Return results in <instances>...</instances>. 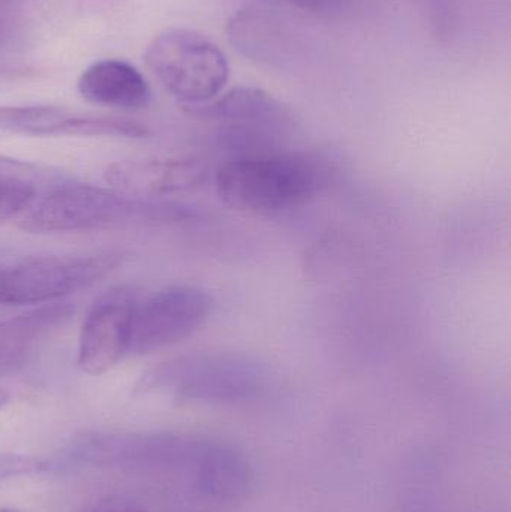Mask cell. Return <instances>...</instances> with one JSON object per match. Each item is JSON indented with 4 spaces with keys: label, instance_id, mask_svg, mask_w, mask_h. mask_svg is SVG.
Masks as SVG:
<instances>
[{
    "label": "cell",
    "instance_id": "obj_1",
    "mask_svg": "<svg viewBox=\"0 0 511 512\" xmlns=\"http://www.w3.org/2000/svg\"><path fill=\"white\" fill-rule=\"evenodd\" d=\"M189 216V210L179 204L132 197L113 188L54 180L18 218V227L32 234L87 233L180 221Z\"/></svg>",
    "mask_w": 511,
    "mask_h": 512
},
{
    "label": "cell",
    "instance_id": "obj_4",
    "mask_svg": "<svg viewBox=\"0 0 511 512\" xmlns=\"http://www.w3.org/2000/svg\"><path fill=\"white\" fill-rule=\"evenodd\" d=\"M209 439L173 432H86L63 459L71 465L128 471L195 468Z\"/></svg>",
    "mask_w": 511,
    "mask_h": 512
},
{
    "label": "cell",
    "instance_id": "obj_13",
    "mask_svg": "<svg viewBox=\"0 0 511 512\" xmlns=\"http://www.w3.org/2000/svg\"><path fill=\"white\" fill-rule=\"evenodd\" d=\"M198 119L219 125L261 126L284 132L291 125L290 111L270 93L257 87L239 86L206 104L186 107Z\"/></svg>",
    "mask_w": 511,
    "mask_h": 512
},
{
    "label": "cell",
    "instance_id": "obj_15",
    "mask_svg": "<svg viewBox=\"0 0 511 512\" xmlns=\"http://www.w3.org/2000/svg\"><path fill=\"white\" fill-rule=\"evenodd\" d=\"M228 38L234 48L255 62L284 65L290 57V44L284 29L255 9H243L231 17Z\"/></svg>",
    "mask_w": 511,
    "mask_h": 512
},
{
    "label": "cell",
    "instance_id": "obj_11",
    "mask_svg": "<svg viewBox=\"0 0 511 512\" xmlns=\"http://www.w3.org/2000/svg\"><path fill=\"white\" fill-rule=\"evenodd\" d=\"M78 92L90 104L128 111L144 110L153 98L144 75L119 59L98 60L87 66L78 78Z\"/></svg>",
    "mask_w": 511,
    "mask_h": 512
},
{
    "label": "cell",
    "instance_id": "obj_21",
    "mask_svg": "<svg viewBox=\"0 0 511 512\" xmlns=\"http://www.w3.org/2000/svg\"><path fill=\"white\" fill-rule=\"evenodd\" d=\"M17 2V0H0V5L3 6H11L12 3Z\"/></svg>",
    "mask_w": 511,
    "mask_h": 512
},
{
    "label": "cell",
    "instance_id": "obj_6",
    "mask_svg": "<svg viewBox=\"0 0 511 512\" xmlns=\"http://www.w3.org/2000/svg\"><path fill=\"white\" fill-rule=\"evenodd\" d=\"M120 262L122 255L104 252L30 256L0 265V306L59 303L107 277Z\"/></svg>",
    "mask_w": 511,
    "mask_h": 512
},
{
    "label": "cell",
    "instance_id": "obj_18",
    "mask_svg": "<svg viewBox=\"0 0 511 512\" xmlns=\"http://www.w3.org/2000/svg\"><path fill=\"white\" fill-rule=\"evenodd\" d=\"M74 512H147L140 502L123 495H105L78 505Z\"/></svg>",
    "mask_w": 511,
    "mask_h": 512
},
{
    "label": "cell",
    "instance_id": "obj_7",
    "mask_svg": "<svg viewBox=\"0 0 511 512\" xmlns=\"http://www.w3.org/2000/svg\"><path fill=\"white\" fill-rule=\"evenodd\" d=\"M212 312V298L197 286H167L138 301L129 354L147 355L177 345L200 330Z\"/></svg>",
    "mask_w": 511,
    "mask_h": 512
},
{
    "label": "cell",
    "instance_id": "obj_14",
    "mask_svg": "<svg viewBox=\"0 0 511 512\" xmlns=\"http://www.w3.org/2000/svg\"><path fill=\"white\" fill-rule=\"evenodd\" d=\"M194 472L198 492L213 501H240L254 486V472L248 459L224 442L209 441Z\"/></svg>",
    "mask_w": 511,
    "mask_h": 512
},
{
    "label": "cell",
    "instance_id": "obj_9",
    "mask_svg": "<svg viewBox=\"0 0 511 512\" xmlns=\"http://www.w3.org/2000/svg\"><path fill=\"white\" fill-rule=\"evenodd\" d=\"M0 129L26 137H110L140 140L149 128L126 117L78 113L56 105H0Z\"/></svg>",
    "mask_w": 511,
    "mask_h": 512
},
{
    "label": "cell",
    "instance_id": "obj_5",
    "mask_svg": "<svg viewBox=\"0 0 511 512\" xmlns=\"http://www.w3.org/2000/svg\"><path fill=\"white\" fill-rule=\"evenodd\" d=\"M144 60L153 77L186 107L215 99L230 77L221 48L186 27H171L156 35L147 45Z\"/></svg>",
    "mask_w": 511,
    "mask_h": 512
},
{
    "label": "cell",
    "instance_id": "obj_2",
    "mask_svg": "<svg viewBox=\"0 0 511 512\" xmlns=\"http://www.w3.org/2000/svg\"><path fill=\"white\" fill-rule=\"evenodd\" d=\"M216 192L228 206L273 215L309 203L327 183L326 164L311 153L273 152L233 156L216 173Z\"/></svg>",
    "mask_w": 511,
    "mask_h": 512
},
{
    "label": "cell",
    "instance_id": "obj_22",
    "mask_svg": "<svg viewBox=\"0 0 511 512\" xmlns=\"http://www.w3.org/2000/svg\"><path fill=\"white\" fill-rule=\"evenodd\" d=\"M0 512H20V511H14V510H0Z\"/></svg>",
    "mask_w": 511,
    "mask_h": 512
},
{
    "label": "cell",
    "instance_id": "obj_3",
    "mask_svg": "<svg viewBox=\"0 0 511 512\" xmlns=\"http://www.w3.org/2000/svg\"><path fill=\"white\" fill-rule=\"evenodd\" d=\"M266 367L246 355L198 351L171 358L147 370L137 393L165 391L189 402L234 405L263 396Z\"/></svg>",
    "mask_w": 511,
    "mask_h": 512
},
{
    "label": "cell",
    "instance_id": "obj_19",
    "mask_svg": "<svg viewBox=\"0 0 511 512\" xmlns=\"http://www.w3.org/2000/svg\"><path fill=\"white\" fill-rule=\"evenodd\" d=\"M270 2L282 3L302 11L314 12V14H324V12L338 9L344 0H270Z\"/></svg>",
    "mask_w": 511,
    "mask_h": 512
},
{
    "label": "cell",
    "instance_id": "obj_12",
    "mask_svg": "<svg viewBox=\"0 0 511 512\" xmlns=\"http://www.w3.org/2000/svg\"><path fill=\"white\" fill-rule=\"evenodd\" d=\"M71 315V306L53 303L0 319V378L20 372L39 343L63 327Z\"/></svg>",
    "mask_w": 511,
    "mask_h": 512
},
{
    "label": "cell",
    "instance_id": "obj_8",
    "mask_svg": "<svg viewBox=\"0 0 511 512\" xmlns=\"http://www.w3.org/2000/svg\"><path fill=\"white\" fill-rule=\"evenodd\" d=\"M140 294L131 285L108 289L96 298L81 325L77 364L81 372L101 376L116 367L131 345L132 319Z\"/></svg>",
    "mask_w": 511,
    "mask_h": 512
},
{
    "label": "cell",
    "instance_id": "obj_20",
    "mask_svg": "<svg viewBox=\"0 0 511 512\" xmlns=\"http://www.w3.org/2000/svg\"><path fill=\"white\" fill-rule=\"evenodd\" d=\"M9 402V393L5 388H0V411L5 408L6 403Z\"/></svg>",
    "mask_w": 511,
    "mask_h": 512
},
{
    "label": "cell",
    "instance_id": "obj_17",
    "mask_svg": "<svg viewBox=\"0 0 511 512\" xmlns=\"http://www.w3.org/2000/svg\"><path fill=\"white\" fill-rule=\"evenodd\" d=\"M47 469L44 460L23 454L0 453V481L30 477Z\"/></svg>",
    "mask_w": 511,
    "mask_h": 512
},
{
    "label": "cell",
    "instance_id": "obj_10",
    "mask_svg": "<svg viewBox=\"0 0 511 512\" xmlns=\"http://www.w3.org/2000/svg\"><path fill=\"white\" fill-rule=\"evenodd\" d=\"M104 179L123 194L156 200L194 185L198 170L192 162L176 159H123L108 164Z\"/></svg>",
    "mask_w": 511,
    "mask_h": 512
},
{
    "label": "cell",
    "instance_id": "obj_16",
    "mask_svg": "<svg viewBox=\"0 0 511 512\" xmlns=\"http://www.w3.org/2000/svg\"><path fill=\"white\" fill-rule=\"evenodd\" d=\"M53 182L36 165L0 156V225L20 218Z\"/></svg>",
    "mask_w": 511,
    "mask_h": 512
}]
</instances>
